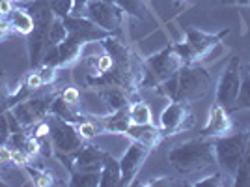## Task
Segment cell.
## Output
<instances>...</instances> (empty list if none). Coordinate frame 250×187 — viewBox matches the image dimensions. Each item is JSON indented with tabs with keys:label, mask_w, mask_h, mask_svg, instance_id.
Segmentation results:
<instances>
[{
	"label": "cell",
	"mask_w": 250,
	"mask_h": 187,
	"mask_svg": "<svg viewBox=\"0 0 250 187\" xmlns=\"http://www.w3.org/2000/svg\"><path fill=\"white\" fill-rule=\"evenodd\" d=\"M120 10L131 15V17H136V19H144L146 17V0H112Z\"/></svg>",
	"instance_id": "19"
},
{
	"label": "cell",
	"mask_w": 250,
	"mask_h": 187,
	"mask_svg": "<svg viewBox=\"0 0 250 187\" xmlns=\"http://www.w3.org/2000/svg\"><path fill=\"white\" fill-rule=\"evenodd\" d=\"M45 84H43L42 77H40V73H30L28 77H26V90H30V92H36V90H40L43 88Z\"/></svg>",
	"instance_id": "28"
},
{
	"label": "cell",
	"mask_w": 250,
	"mask_h": 187,
	"mask_svg": "<svg viewBox=\"0 0 250 187\" xmlns=\"http://www.w3.org/2000/svg\"><path fill=\"white\" fill-rule=\"evenodd\" d=\"M188 2H192V0H176L177 6H185V4H188Z\"/></svg>",
	"instance_id": "33"
},
{
	"label": "cell",
	"mask_w": 250,
	"mask_h": 187,
	"mask_svg": "<svg viewBox=\"0 0 250 187\" xmlns=\"http://www.w3.org/2000/svg\"><path fill=\"white\" fill-rule=\"evenodd\" d=\"M101 122H103L104 133H120L125 135L129 125H131V116H129V107L122 109V111H116L106 116H101Z\"/></svg>",
	"instance_id": "14"
},
{
	"label": "cell",
	"mask_w": 250,
	"mask_h": 187,
	"mask_svg": "<svg viewBox=\"0 0 250 187\" xmlns=\"http://www.w3.org/2000/svg\"><path fill=\"white\" fill-rule=\"evenodd\" d=\"M129 116H131V124H138V125L153 124L151 109L142 99H136V101H133V103L129 105Z\"/></svg>",
	"instance_id": "17"
},
{
	"label": "cell",
	"mask_w": 250,
	"mask_h": 187,
	"mask_svg": "<svg viewBox=\"0 0 250 187\" xmlns=\"http://www.w3.org/2000/svg\"><path fill=\"white\" fill-rule=\"evenodd\" d=\"M231 113L224 105L215 103L211 105L209 109L208 122L202 129V137H211V139H217V137L229 135L233 131V122H231Z\"/></svg>",
	"instance_id": "11"
},
{
	"label": "cell",
	"mask_w": 250,
	"mask_h": 187,
	"mask_svg": "<svg viewBox=\"0 0 250 187\" xmlns=\"http://www.w3.org/2000/svg\"><path fill=\"white\" fill-rule=\"evenodd\" d=\"M149 148L144 146L138 140H133L131 146L125 150L124 157L120 159V168H122V186H131L138 176L140 168L144 165V161L149 156Z\"/></svg>",
	"instance_id": "10"
},
{
	"label": "cell",
	"mask_w": 250,
	"mask_h": 187,
	"mask_svg": "<svg viewBox=\"0 0 250 187\" xmlns=\"http://www.w3.org/2000/svg\"><path fill=\"white\" fill-rule=\"evenodd\" d=\"M86 17L94 21L97 26L110 34H118L124 21V11L116 6L112 0H90Z\"/></svg>",
	"instance_id": "9"
},
{
	"label": "cell",
	"mask_w": 250,
	"mask_h": 187,
	"mask_svg": "<svg viewBox=\"0 0 250 187\" xmlns=\"http://www.w3.org/2000/svg\"><path fill=\"white\" fill-rule=\"evenodd\" d=\"M245 70H247V71L250 73V64H247V66H245Z\"/></svg>",
	"instance_id": "34"
},
{
	"label": "cell",
	"mask_w": 250,
	"mask_h": 187,
	"mask_svg": "<svg viewBox=\"0 0 250 187\" xmlns=\"http://www.w3.org/2000/svg\"><path fill=\"white\" fill-rule=\"evenodd\" d=\"M106 152L94 144H84L81 150H77L71 154V174L73 172H101L103 168V161Z\"/></svg>",
	"instance_id": "12"
},
{
	"label": "cell",
	"mask_w": 250,
	"mask_h": 187,
	"mask_svg": "<svg viewBox=\"0 0 250 187\" xmlns=\"http://www.w3.org/2000/svg\"><path fill=\"white\" fill-rule=\"evenodd\" d=\"M13 10V4H11V0H0V15L2 17H8Z\"/></svg>",
	"instance_id": "31"
},
{
	"label": "cell",
	"mask_w": 250,
	"mask_h": 187,
	"mask_svg": "<svg viewBox=\"0 0 250 187\" xmlns=\"http://www.w3.org/2000/svg\"><path fill=\"white\" fill-rule=\"evenodd\" d=\"M8 101H10V94H8V88H6V77H4V73L0 71V113L6 111Z\"/></svg>",
	"instance_id": "27"
},
{
	"label": "cell",
	"mask_w": 250,
	"mask_h": 187,
	"mask_svg": "<svg viewBox=\"0 0 250 187\" xmlns=\"http://www.w3.org/2000/svg\"><path fill=\"white\" fill-rule=\"evenodd\" d=\"M228 32L229 28L219 34H208L198 28H187L185 43H176V47L185 64H204L217 52V49L222 47V40Z\"/></svg>",
	"instance_id": "4"
},
{
	"label": "cell",
	"mask_w": 250,
	"mask_h": 187,
	"mask_svg": "<svg viewBox=\"0 0 250 187\" xmlns=\"http://www.w3.org/2000/svg\"><path fill=\"white\" fill-rule=\"evenodd\" d=\"M241 79H243V64L239 56H233L229 64L224 68V71L220 75L219 84H217V97L215 101L224 105L229 111V107L235 103L237 94L241 88Z\"/></svg>",
	"instance_id": "8"
},
{
	"label": "cell",
	"mask_w": 250,
	"mask_h": 187,
	"mask_svg": "<svg viewBox=\"0 0 250 187\" xmlns=\"http://www.w3.org/2000/svg\"><path fill=\"white\" fill-rule=\"evenodd\" d=\"M73 8V0H51V10L54 11L56 17H69Z\"/></svg>",
	"instance_id": "23"
},
{
	"label": "cell",
	"mask_w": 250,
	"mask_h": 187,
	"mask_svg": "<svg viewBox=\"0 0 250 187\" xmlns=\"http://www.w3.org/2000/svg\"><path fill=\"white\" fill-rule=\"evenodd\" d=\"M125 135L129 137L131 140L142 142V144L147 146L149 150L157 148V146L165 140V135H163L161 127H157V125H153V124H146V125L131 124Z\"/></svg>",
	"instance_id": "13"
},
{
	"label": "cell",
	"mask_w": 250,
	"mask_h": 187,
	"mask_svg": "<svg viewBox=\"0 0 250 187\" xmlns=\"http://www.w3.org/2000/svg\"><path fill=\"white\" fill-rule=\"evenodd\" d=\"M250 6V0H222V6Z\"/></svg>",
	"instance_id": "32"
},
{
	"label": "cell",
	"mask_w": 250,
	"mask_h": 187,
	"mask_svg": "<svg viewBox=\"0 0 250 187\" xmlns=\"http://www.w3.org/2000/svg\"><path fill=\"white\" fill-rule=\"evenodd\" d=\"M211 75L202 64H183L170 79L161 83L155 90L170 101H198L211 88Z\"/></svg>",
	"instance_id": "1"
},
{
	"label": "cell",
	"mask_w": 250,
	"mask_h": 187,
	"mask_svg": "<svg viewBox=\"0 0 250 187\" xmlns=\"http://www.w3.org/2000/svg\"><path fill=\"white\" fill-rule=\"evenodd\" d=\"M168 161L172 168L181 176L206 172L217 165L215 139L200 135L198 139H190L187 142L174 146L168 152Z\"/></svg>",
	"instance_id": "2"
},
{
	"label": "cell",
	"mask_w": 250,
	"mask_h": 187,
	"mask_svg": "<svg viewBox=\"0 0 250 187\" xmlns=\"http://www.w3.org/2000/svg\"><path fill=\"white\" fill-rule=\"evenodd\" d=\"M101 172H73L71 174V186H83V187H95L99 186Z\"/></svg>",
	"instance_id": "21"
},
{
	"label": "cell",
	"mask_w": 250,
	"mask_h": 187,
	"mask_svg": "<svg viewBox=\"0 0 250 187\" xmlns=\"http://www.w3.org/2000/svg\"><path fill=\"white\" fill-rule=\"evenodd\" d=\"M56 70H58V68H54V66H43L42 70L38 71L45 86H51V84L56 81Z\"/></svg>",
	"instance_id": "26"
},
{
	"label": "cell",
	"mask_w": 250,
	"mask_h": 187,
	"mask_svg": "<svg viewBox=\"0 0 250 187\" xmlns=\"http://www.w3.org/2000/svg\"><path fill=\"white\" fill-rule=\"evenodd\" d=\"M11 163V148L6 144H0V165H10Z\"/></svg>",
	"instance_id": "29"
},
{
	"label": "cell",
	"mask_w": 250,
	"mask_h": 187,
	"mask_svg": "<svg viewBox=\"0 0 250 187\" xmlns=\"http://www.w3.org/2000/svg\"><path fill=\"white\" fill-rule=\"evenodd\" d=\"M49 125H51V133L49 139L52 142V150L54 154H65L71 156L77 150H81L84 146V139L81 137L77 125L71 122H65L60 116L52 115L49 118Z\"/></svg>",
	"instance_id": "6"
},
{
	"label": "cell",
	"mask_w": 250,
	"mask_h": 187,
	"mask_svg": "<svg viewBox=\"0 0 250 187\" xmlns=\"http://www.w3.org/2000/svg\"><path fill=\"white\" fill-rule=\"evenodd\" d=\"M243 79H241V88L237 94L235 103L229 107V113L235 111H250V73L247 70H243Z\"/></svg>",
	"instance_id": "18"
},
{
	"label": "cell",
	"mask_w": 250,
	"mask_h": 187,
	"mask_svg": "<svg viewBox=\"0 0 250 187\" xmlns=\"http://www.w3.org/2000/svg\"><path fill=\"white\" fill-rule=\"evenodd\" d=\"M250 146V127L241 129V131H231L229 135L217 137L215 139V157H217V166L224 178H229L233 184V176L239 165L241 157L245 156L247 148Z\"/></svg>",
	"instance_id": "3"
},
{
	"label": "cell",
	"mask_w": 250,
	"mask_h": 187,
	"mask_svg": "<svg viewBox=\"0 0 250 187\" xmlns=\"http://www.w3.org/2000/svg\"><path fill=\"white\" fill-rule=\"evenodd\" d=\"M224 184H226V180H224V176H222V172L217 170L215 174L204 178V180H200V182L192 184V186L194 187H220V186H224Z\"/></svg>",
	"instance_id": "25"
},
{
	"label": "cell",
	"mask_w": 250,
	"mask_h": 187,
	"mask_svg": "<svg viewBox=\"0 0 250 187\" xmlns=\"http://www.w3.org/2000/svg\"><path fill=\"white\" fill-rule=\"evenodd\" d=\"M183 64L185 62L177 51L176 43L168 45L161 52L144 60V77H142L140 88H157L161 83L170 79Z\"/></svg>",
	"instance_id": "5"
},
{
	"label": "cell",
	"mask_w": 250,
	"mask_h": 187,
	"mask_svg": "<svg viewBox=\"0 0 250 187\" xmlns=\"http://www.w3.org/2000/svg\"><path fill=\"white\" fill-rule=\"evenodd\" d=\"M194 125V113L188 101H170L167 109L161 115V131L165 139L177 135L181 131H187Z\"/></svg>",
	"instance_id": "7"
},
{
	"label": "cell",
	"mask_w": 250,
	"mask_h": 187,
	"mask_svg": "<svg viewBox=\"0 0 250 187\" xmlns=\"http://www.w3.org/2000/svg\"><path fill=\"white\" fill-rule=\"evenodd\" d=\"M60 97H62L65 103L81 107V97H83V94H81L79 88H75V86H67V88L60 90Z\"/></svg>",
	"instance_id": "24"
},
{
	"label": "cell",
	"mask_w": 250,
	"mask_h": 187,
	"mask_svg": "<svg viewBox=\"0 0 250 187\" xmlns=\"http://www.w3.org/2000/svg\"><path fill=\"white\" fill-rule=\"evenodd\" d=\"M99 186L101 187L122 186V168H120V161H118L112 154H106V156H104Z\"/></svg>",
	"instance_id": "15"
},
{
	"label": "cell",
	"mask_w": 250,
	"mask_h": 187,
	"mask_svg": "<svg viewBox=\"0 0 250 187\" xmlns=\"http://www.w3.org/2000/svg\"><path fill=\"white\" fill-rule=\"evenodd\" d=\"M10 19V24L13 30L21 32V34H32L36 24H34V17L30 13H26L24 10H11V13L8 15Z\"/></svg>",
	"instance_id": "16"
},
{
	"label": "cell",
	"mask_w": 250,
	"mask_h": 187,
	"mask_svg": "<svg viewBox=\"0 0 250 187\" xmlns=\"http://www.w3.org/2000/svg\"><path fill=\"white\" fill-rule=\"evenodd\" d=\"M10 30H13V28H11V24H10V19L0 15V40H2L4 36H8V32Z\"/></svg>",
	"instance_id": "30"
},
{
	"label": "cell",
	"mask_w": 250,
	"mask_h": 187,
	"mask_svg": "<svg viewBox=\"0 0 250 187\" xmlns=\"http://www.w3.org/2000/svg\"><path fill=\"white\" fill-rule=\"evenodd\" d=\"M67 38V28H65V24H63V19L62 17H56L51 24V32H49V43L52 45H60Z\"/></svg>",
	"instance_id": "22"
},
{
	"label": "cell",
	"mask_w": 250,
	"mask_h": 187,
	"mask_svg": "<svg viewBox=\"0 0 250 187\" xmlns=\"http://www.w3.org/2000/svg\"><path fill=\"white\" fill-rule=\"evenodd\" d=\"M233 186H250V146L247 148L245 156L241 157L235 176H233Z\"/></svg>",
	"instance_id": "20"
}]
</instances>
